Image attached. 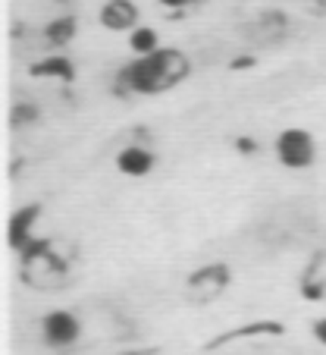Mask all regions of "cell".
<instances>
[{"label": "cell", "instance_id": "obj_1", "mask_svg": "<svg viewBox=\"0 0 326 355\" xmlns=\"http://www.w3.org/2000/svg\"><path fill=\"white\" fill-rule=\"evenodd\" d=\"M192 60L176 47H157L154 54L135 57L132 63L120 67L114 79L116 94H163L188 79Z\"/></svg>", "mask_w": 326, "mask_h": 355}, {"label": "cell", "instance_id": "obj_2", "mask_svg": "<svg viewBox=\"0 0 326 355\" xmlns=\"http://www.w3.org/2000/svg\"><path fill=\"white\" fill-rule=\"evenodd\" d=\"M19 280L35 293H60L69 283V261L51 239H35L19 252Z\"/></svg>", "mask_w": 326, "mask_h": 355}, {"label": "cell", "instance_id": "obj_3", "mask_svg": "<svg viewBox=\"0 0 326 355\" xmlns=\"http://www.w3.org/2000/svg\"><path fill=\"white\" fill-rule=\"evenodd\" d=\"M229 283H233V270H229V264L223 261H213V264H204V268L192 270V277L185 280V302L188 305H198V309H204V305H213L217 299H223V293L229 289Z\"/></svg>", "mask_w": 326, "mask_h": 355}, {"label": "cell", "instance_id": "obj_4", "mask_svg": "<svg viewBox=\"0 0 326 355\" xmlns=\"http://www.w3.org/2000/svg\"><path fill=\"white\" fill-rule=\"evenodd\" d=\"M276 157L286 170H307L314 161H317V141L307 129H282L276 135Z\"/></svg>", "mask_w": 326, "mask_h": 355}, {"label": "cell", "instance_id": "obj_5", "mask_svg": "<svg viewBox=\"0 0 326 355\" xmlns=\"http://www.w3.org/2000/svg\"><path fill=\"white\" fill-rule=\"evenodd\" d=\"M242 35H245V41L254 47H273L289 35V16L280 13V10H266L257 19L248 22V26L242 28Z\"/></svg>", "mask_w": 326, "mask_h": 355}, {"label": "cell", "instance_id": "obj_6", "mask_svg": "<svg viewBox=\"0 0 326 355\" xmlns=\"http://www.w3.org/2000/svg\"><path fill=\"white\" fill-rule=\"evenodd\" d=\"M41 336L47 340V346L66 349V346H73V343H79L82 324L73 311H63V309L47 311V315L41 318Z\"/></svg>", "mask_w": 326, "mask_h": 355}, {"label": "cell", "instance_id": "obj_7", "mask_svg": "<svg viewBox=\"0 0 326 355\" xmlns=\"http://www.w3.org/2000/svg\"><path fill=\"white\" fill-rule=\"evenodd\" d=\"M38 217H41V205H38V201H35V205H26V208H19L13 217H10L7 239H10V248H13L16 255H19L28 242L38 239V236H35V223H38Z\"/></svg>", "mask_w": 326, "mask_h": 355}, {"label": "cell", "instance_id": "obj_8", "mask_svg": "<svg viewBox=\"0 0 326 355\" xmlns=\"http://www.w3.org/2000/svg\"><path fill=\"white\" fill-rule=\"evenodd\" d=\"M98 19L107 32H132L138 26V7L132 0H107L100 7Z\"/></svg>", "mask_w": 326, "mask_h": 355}, {"label": "cell", "instance_id": "obj_9", "mask_svg": "<svg viewBox=\"0 0 326 355\" xmlns=\"http://www.w3.org/2000/svg\"><path fill=\"white\" fill-rule=\"evenodd\" d=\"M28 76H32V79H53V82L69 85V82L75 79V67H73V60L63 54H47V57H41L38 63L28 67Z\"/></svg>", "mask_w": 326, "mask_h": 355}, {"label": "cell", "instance_id": "obj_10", "mask_svg": "<svg viewBox=\"0 0 326 355\" xmlns=\"http://www.w3.org/2000/svg\"><path fill=\"white\" fill-rule=\"evenodd\" d=\"M154 164H157V157H154V151H147L145 145H129L116 155V167L126 176H147L154 170Z\"/></svg>", "mask_w": 326, "mask_h": 355}, {"label": "cell", "instance_id": "obj_11", "mask_svg": "<svg viewBox=\"0 0 326 355\" xmlns=\"http://www.w3.org/2000/svg\"><path fill=\"white\" fill-rule=\"evenodd\" d=\"M75 32H79V19L75 16H57V19H51L44 26L41 38H44L47 47H66L75 38Z\"/></svg>", "mask_w": 326, "mask_h": 355}, {"label": "cell", "instance_id": "obj_12", "mask_svg": "<svg viewBox=\"0 0 326 355\" xmlns=\"http://www.w3.org/2000/svg\"><path fill=\"white\" fill-rule=\"evenodd\" d=\"M280 334H282V327L280 324H270V321L245 324V327H239V330H226V334H220L210 343V349L223 346V343H235V340H242V336H280Z\"/></svg>", "mask_w": 326, "mask_h": 355}, {"label": "cell", "instance_id": "obj_13", "mask_svg": "<svg viewBox=\"0 0 326 355\" xmlns=\"http://www.w3.org/2000/svg\"><path fill=\"white\" fill-rule=\"evenodd\" d=\"M323 255H317L311 264H307L305 277H301V295L305 299H323L326 295V280H323Z\"/></svg>", "mask_w": 326, "mask_h": 355}, {"label": "cell", "instance_id": "obj_14", "mask_svg": "<svg viewBox=\"0 0 326 355\" xmlns=\"http://www.w3.org/2000/svg\"><path fill=\"white\" fill-rule=\"evenodd\" d=\"M157 47H160V35L154 32L151 26H135L132 32H129V51H132L135 57L154 54Z\"/></svg>", "mask_w": 326, "mask_h": 355}, {"label": "cell", "instance_id": "obj_15", "mask_svg": "<svg viewBox=\"0 0 326 355\" xmlns=\"http://www.w3.org/2000/svg\"><path fill=\"white\" fill-rule=\"evenodd\" d=\"M41 120V110L35 107V104H13V110H10V126L13 129H22V126H35V123Z\"/></svg>", "mask_w": 326, "mask_h": 355}, {"label": "cell", "instance_id": "obj_16", "mask_svg": "<svg viewBox=\"0 0 326 355\" xmlns=\"http://www.w3.org/2000/svg\"><path fill=\"white\" fill-rule=\"evenodd\" d=\"M160 3H163V7H170V10H188V7H198L201 0H160Z\"/></svg>", "mask_w": 326, "mask_h": 355}, {"label": "cell", "instance_id": "obj_17", "mask_svg": "<svg viewBox=\"0 0 326 355\" xmlns=\"http://www.w3.org/2000/svg\"><path fill=\"white\" fill-rule=\"evenodd\" d=\"M233 69H248V67H254V57L251 54H245V57H235L233 63H229Z\"/></svg>", "mask_w": 326, "mask_h": 355}, {"label": "cell", "instance_id": "obj_18", "mask_svg": "<svg viewBox=\"0 0 326 355\" xmlns=\"http://www.w3.org/2000/svg\"><path fill=\"white\" fill-rule=\"evenodd\" d=\"M314 336H317V340L326 346V318H320V321L314 324Z\"/></svg>", "mask_w": 326, "mask_h": 355}, {"label": "cell", "instance_id": "obj_19", "mask_svg": "<svg viewBox=\"0 0 326 355\" xmlns=\"http://www.w3.org/2000/svg\"><path fill=\"white\" fill-rule=\"evenodd\" d=\"M311 7L317 10V13H326V0H311Z\"/></svg>", "mask_w": 326, "mask_h": 355}, {"label": "cell", "instance_id": "obj_20", "mask_svg": "<svg viewBox=\"0 0 326 355\" xmlns=\"http://www.w3.org/2000/svg\"><path fill=\"white\" fill-rule=\"evenodd\" d=\"M53 3H69V0H53Z\"/></svg>", "mask_w": 326, "mask_h": 355}]
</instances>
